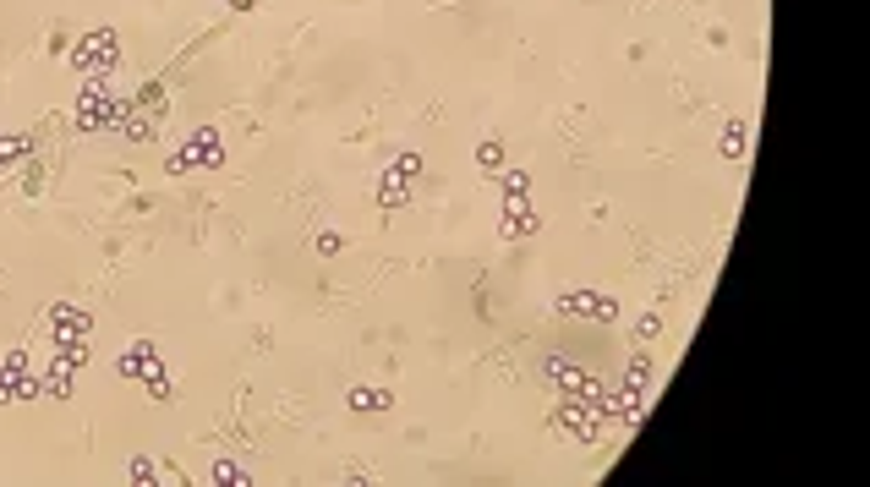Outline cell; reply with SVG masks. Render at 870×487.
<instances>
[{
  "label": "cell",
  "instance_id": "7",
  "mask_svg": "<svg viewBox=\"0 0 870 487\" xmlns=\"http://www.w3.org/2000/svg\"><path fill=\"white\" fill-rule=\"evenodd\" d=\"M553 307L570 312V318H591V323H613V318H619V307H613L608 296H597V291H564Z\"/></svg>",
  "mask_w": 870,
  "mask_h": 487
},
{
  "label": "cell",
  "instance_id": "6",
  "mask_svg": "<svg viewBox=\"0 0 870 487\" xmlns=\"http://www.w3.org/2000/svg\"><path fill=\"white\" fill-rule=\"evenodd\" d=\"M115 55H121V50H115V33L99 28V33H88V39L72 50V66H77L83 77H104V72L115 66Z\"/></svg>",
  "mask_w": 870,
  "mask_h": 487
},
{
  "label": "cell",
  "instance_id": "2",
  "mask_svg": "<svg viewBox=\"0 0 870 487\" xmlns=\"http://www.w3.org/2000/svg\"><path fill=\"white\" fill-rule=\"evenodd\" d=\"M50 340H55V351H61L66 362L83 367L88 340H94V318H88V312H77V307H55L50 312Z\"/></svg>",
  "mask_w": 870,
  "mask_h": 487
},
{
  "label": "cell",
  "instance_id": "9",
  "mask_svg": "<svg viewBox=\"0 0 870 487\" xmlns=\"http://www.w3.org/2000/svg\"><path fill=\"white\" fill-rule=\"evenodd\" d=\"M422 170V159L416 154H405V159H394V165L384 170V187H378V203L384 208H400L405 203V192H411V176Z\"/></svg>",
  "mask_w": 870,
  "mask_h": 487
},
{
  "label": "cell",
  "instance_id": "4",
  "mask_svg": "<svg viewBox=\"0 0 870 487\" xmlns=\"http://www.w3.org/2000/svg\"><path fill=\"white\" fill-rule=\"evenodd\" d=\"M197 165H225V143H219L214 126L192 132V143H181L176 154H170V170H176V176H187V170H197Z\"/></svg>",
  "mask_w": 870,
  "mask_h": 487
},
{
  "label": "cell",
  "instance_id": "8",
  "mask_svg": "<svg viewBox=\"0 0 870 487\" xmlns=\"http://www.w3.org/2000/svg\"><path fill=\"white\" fill-rule=\"evenodd\" d=\"M39 394V378H28V356L11 351L0 362V400H33Z\"/></svg>",
  "mask_w": 870,
  "mask_h": 487
},
{
  "label": "cell",
  "instance_id": "3",
  "mask_svg": "<svg viewBox=\"0 0 870 487\" xmlns=\"http://www.w3.org/2000/svg\"><path fill=\"white\" fill-rule=\"evenodd\" d=\"M115 115H121V110H115V99H110V88H104V77H88L83 94H77V132H104Z\"/></svg>",
  "mask_w": 870,
  "mask_h": 487
},
{
  "label": "cell",
  "instance_id": "14",
  "mask_svg": "<svg viewBox=\"0 0 870 487\" xmlns=\"http://www.w3.org/2000/svg\"><path fill=\"white\" fill-rule=\"evenodd\" d=\"M214 482H230V487H241V482H247V471H241L236 460H219V466H214Z\"/></svg>",
  "mask_w": 870,
  "mask_h": 487
},
{
  "label": "cell",
  "instance_id": "11",
  "mask_svg": "<svg viewBox=\"0 0 870 487\" xmlns=\"http://www.w3.org/2000/svg\"><path fill=\"white\" fill-rule=\"evenodd\" d=\"M115 121H121V137H132V143H148V137H154V126H148L143 115H115Z\"/></svg>",
  "mask_w": 870,
  "mask_h": 487
},
{
  "label": "cell",
  "instance_id": "10",
  "mask_svg": "<svg viewBox=\"0 0 870 487\" xmlns=\"http://www.w3.org/2000/svg\"><path fill=\"white\" fill-rule=\"evenodd\" d=\"M553 427H564V433H575L580 444H591V438H597V422H591V416L580 411V400L559 405V416H553Z\"/></svg>",
  "mask_w": 870,
  "mask_h": 487
},
{
  "label": "cell",
  "instance_id": "15",
  "mask_svg": "<svg viewBox=\"0 0 870 487\" xmlns=\"http://www.w3.org/2000/svg\"><path fill=\"white\" fill-rule=\"evenodd\" d=\"M723 154H728V159H739V154H745V126H739V121L728 126V137H723Z\"/></svg>",
  "mask_w": 870,
  "mask_h": 487
},
{
  "label": "cell",
  "instance_id": "12",
  "mask_svg": "<svg viewBox=\"0 0 870 487\" xmlns=\"http://www.w3.org/2000/svg\"><path fill=\"white\" fill-rule=\"evenodd\" d=\"M351 405H362V411H389V389H356Z\"/></svg>",
  "mask_w": 870,
  "mask_h": 487
},
{
  "label": "cell",
  "instance_id": "18",
  "mask_svg": "<svg viewBox=\"0 0 870 487\" xmlns=\"http://www.w3.org/2000/svg\"><path fill=\"white\" fill-rule=\"evenodd\" d=\"M148 477H154V460L137 455V460H132V482H148Z\"/></svg>",
  "mask_w": 870,
  "mask_h": 487
},
{
  "label": "cell",
  "instance_id": "13",
  "mask_svg": "<svg viewBox=\"0 0 870 487\" xmlns=\"http://www.w3.org/2000/svg\"><path fill=\"white\" fill-rule=\"evenodd\" d=\"M477 165H482V170H498V165H504V143H498V137H487V143L477 148Z\"/></svg>",
  "mask_w": 870,
  "mask_h": 487
},
{
  "label": "cell",
  "instance_id": "17",
  "mask_svg": "<svg viewBox=\"0 0 870 487\" xmlns=\"http://www.w3.org/2000/svg\"><path fill=\"white\" fill-rule=\"evenodd\" d=\"M657 329H663V318H657V312H646V318H641V329H635V334H641V340H652Z\"/></svg>",
  "mask_w": 870,
  "mask_h": 487
},
{
  "label": "cell",
  "instance_id": "19",
  "mask_svg": "<svg viewBox=\"0 0 870 487\" xmlns=\"http://www.w3.org/2000/svg\"><path fill=\"white\" fill-rule=\"evenodd\" d=\"M230 6H236V11H247V6H252V0H230Z\"/></svg>",
  "mask_w": 870,
  "mask_h": 487
},
{
  "label": "cell",
  "instance_id": "5",
  "mask_svg": "<svg viewBox=\"0 0 870 487\" xmlns=\"http://www.w3.org/2000/svg\"><path fill=\"white\" fill-rule=\"evenodd\" d=\"M121 373L143 378V384L154 389V400H165V394H170V378H165V367H159V356H154V345H148V340H137V345H126V351H121Z\"/></svg>",
  "mask_w": 870,
  "mask_h": 487
},
{
  "label": "cell",
  "instance_id": "1",
  "mask_svg": "<svg viewBox=\"0 0 870 487\" xmlns=\"http://www.w3.org/2000/svg\"><path fill=\"white\" fill-rule=\"evenodd\" d=\"M542 373L553 378V384L564 389V400H580V405H597L602 416H619V400H608V389L597 384L591 373H580V367H570L564 356H548V367Z\"/></svg>",
  "mask_w": 870,
  "mask_h": 487
},
{
  "label": "cell",
  "instance_id": "16",
  "mask_svg": "<svg viewBox=\"0 0 870 487\" xmlns=\"http://www.w3.org/2000/svg\"><path fill=\"white\" fill-rule=\"evenodd\" d=\"M17 154H22V137H0V165H11Z\"/></svg>",
  "mask_w": 870,
  "mask_h": 487
}]
</instances>
